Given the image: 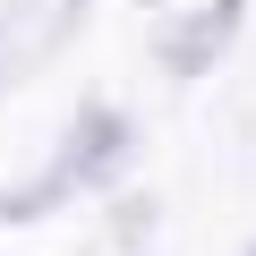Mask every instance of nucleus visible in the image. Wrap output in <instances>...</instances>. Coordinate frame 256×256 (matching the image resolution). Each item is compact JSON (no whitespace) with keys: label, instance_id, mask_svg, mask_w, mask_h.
Listing matches in <instances>:
<instances>
[{"label":"nucleus","instance_id":"1","mask_svg":"<svg viewBox=\"0 0 256 256\" xmlns=\"http://www.w3.org/2000/svg\"><path fill=\"white\" fill-rule=\"evenodd\" d=\"M120 154H128V120L102 111V102H86V111L68 120V146H60L52 180H60L68 196H86V188H102V180L120 171Z\"/></svg>","mask_w":256,"mask_h":256},{"label":"nucleus","instance_id":"2","mask_svg":"<svg viewBox=\"0 0 256 256\" xmlns=\"http://www.w3.org/2000/svg\"><path fill=\"white\" fill-rule=\"evenodd\" d=\"M239 9L248 0H214V9H196V18H180L162 43H154V60L171 68V77H205L222 52H230V34H239Z\"/></svg>","mask_w":256,"mask_h":256}]
</instances>
